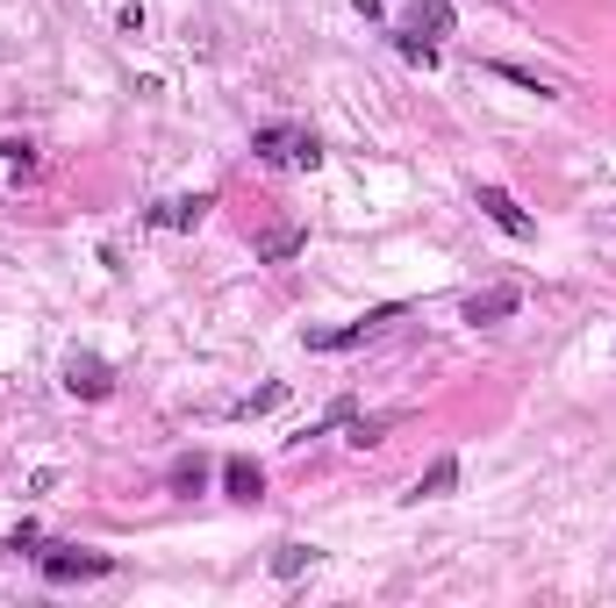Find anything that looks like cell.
I'll return each instance as SVG.
<instances>
[{"label":"cell","instance_id":"cell-1","mask_svg":"<svg viewBox=\"0 0 616 608\" xmlns=\"http://www.w3.org/2000/svg\"><path fill=\"white\" fill-rule=\"evenodd\" d=\"M251 150H259L265 165H302V172H315V165H323L315 129H294V122H265V129L251 136Z\"/></svg>","mask_w":616,"mask_h":608},{"label":"cell","instance_id":"cell-2","mask_svg":"<svg viewBox=\"0 0 616 608\" xmlns=\"http://www.w3.org/2000/svg\"><path fill=\"white\" fill-rule=\"evenodd\" d=\"M36 566H43L51 587H65V580H108L115 558L108 552H80V544H51V552H36Z\"/></svg>","mask_w":616,"mask_h":608},{"label":"cell","instance_id":"cell-3","mask_svg":"<svg viewBox=\"0 0 616 608\" xmlns=\"http://www.w3.org/2000/svg\"><path fill=\"white\" fill-rule=\"evenodd\" d=\"M387 323H401V301H380V308H366L358 323H344V329H309V352H352V344L380 337Z\"/></svg>","mask_w":616,"mask_h":608},{"label":"cell","instance_id":"cell-4","mask_svg":"<svg viewBox=\"0 0 616 608\" xmlns=\"http://www.w3.org/2000/svg\"><path fill=\"white\" fill-rule=\"evenodd\" d=\"M473 201H480V216H488V222H494V230H502V237H516V243H531V237H537V222H531V216H523V208H516V201H509V193H502V187H480V193H473Z\"/></svg>","mask_w":616,"mask_h":608},{"label":"cell","instance_id":"cell-5","mask_svg":"<svg viewBox=\"0 0 616 608\" xmlns=\"http://www.w3.org/2000/svg\"><path fill=\"white\" fill-rule=\"evenodd\" d=\"M65 394H80V401H108L115 394V373L101 358H72L65 365Z\"/></svg>","mask_w":616,"mask_h":608},{"label":"cell","instance_id":"cell-6","mask_svg":"<svg viewBox=\"0 0 616 608\" xmlns=\"http://www.w3.org/2000/svg\"><path fill=\"white\" fill-rule=\"evenodd\" d=\"M523 308V286H488V294H473V301H466V323H502V315H516Z\"/></svg>","mask_w":616,"mask_h":608},{"label":"cell","instance_id":"cell-7","mask_svg":"<svg viewBox=\"0 0 616 608\" xmlns=\"http://www.w3.org/2000/svg\"><path fill=\"white\" fill-rule=\"evenodd\" d=\"M208 208H216V193H179V201H158L152 208V222H158V230H194Z\"/></svg>","mask_w":616,"mask_h":608},{"label":"cell","instance_id":"cell-8","mask_svg":"<svg viewBox=\"0 0 616 608\" xmlns=\"http://www.w3.org/2000/svg\"><path fill=\"white\" fill-rule=\"evenodd\" d=\"M452 486H459V459L445 451V459H430V465H424V480L409 486V501H438V494H452Z\"/></svg>","mask_w":616,"mask_h":608},{"label":"cell","instance_id":"cell-9","mask_svg":"<svg viewBox=\"0 0 616 608\" xmlns=\"http://www.w3.org/2000/svg\"><path fill=\"white\" fill-rule=\"evenodd\" d=\"M302 243H309V230H294V222H280V230H265V237H259V258H265V265H288V258L302 251Z\"/></svg>","mask_w":616,"mask_h":608},{"label":"cell","instance_id":"cell-10","mask_svg":"<svg viewBox=\"0 0 616 608\" xmlns=\"http://www.w3.org/2000/svg\"><path fill=\"white\" fill-rule=\"evenodd\" d=\"M222 486H230L237 501H259V494H265V473H259L251 459H222Z\"/></svg>","mask_w":616,"mask_h":608},{"label":"cell","instance_id":"cell-11","mask_svg":"<svg viewBox=\"0 0 616 608\" xmlns=\"http://www.w3.org/2000/svg\"><path fill=\"white\" fill-rule=\"evenodd\" d=\"M416 36H424V29H430V36H452V0H416Z\"/></svg>","mask_w":616,"mask_h":608},{"label":"cell","instance_id":"cell-12","mask_svg":"<svg viewBox=\"0 0 616 608\" xmlns=\"http://www.w3.org/2000/svg\"><path fill=\"white\" fill-rule=\"evenodd\" d=\"M165 480H173L179 494H201V486H208V459H201V451H187V459H173V473H165Z\"/></svg>","mask_w":616,"mask_h":608},{"label":"cell","instance_id":"cell-13","mask_svg":"<svg viewBox=\"0 0 616 608\" xmlns=\"http://www.w3.org/2000/svg\"><path fill=\"white\" fill-rule=\"evenodd\" d=\"M309 544H273V573H280V580H302V573H309Z\"/></svg>","mask_w":616,"mask_h":608},{"label":"cell","instance_id":"cell-14","mask_svg":"<svg viewBox=\"0 0 616 608\" xmlns=\"http://www.w3.org/2000/svg\"><path fill=\"white\" fill-rule=\"evenodd\" d=\"M401 57H409V65H438V43H430V36H416V29H401Z\"/></svg>","mask_w":616,"mask_h":608},{"label":"cell","instance_id":"cell-15","mask_svg":"<svg viewBox=\"0 0 616 608\" xmlns=\"http://www.w3.org/2000/svg\"><path fill=\"white\" fill-rule=\"evenodd\" d=\"M352 8H358V14H366V22H380V0H352Z\"/></svg>","mask_w":616,"mask_h":608}]
</instances>
